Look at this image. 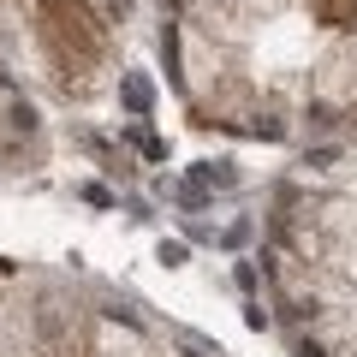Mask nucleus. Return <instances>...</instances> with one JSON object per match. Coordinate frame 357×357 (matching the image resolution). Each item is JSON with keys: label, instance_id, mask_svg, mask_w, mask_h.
Masks as SVG:
<instances>
[{"label": "nucleus", "instance_id": "f257e3e1", "mask_svg": "<svg viewBox=\"0 0 357 357\" xmlns=\"http://www.w3.org/2000/svg\"><path fill=\"white\" fill-rule=\"evenodd\" d=\"M42 42L66 66H89L102 54V24H96V13L84 0H42Z\"/></svg>", "mask_w": 357, "mask_h": 357}, {"label": "nucleus", "instance_id": "f03ea898", "mask_svg": "<svg viewBox=\"0 0 357 357\" xmlns=\"http://www.w3.org/2000/svg\"><path fill=\"white\" fill-rule=\"evenodd\" d=\"M42 357H89V333L77 328H66V316L60 310H48V316H42Z\"/></svg>", "mask_w": 357, "mask_h": 357}, {"label": "nucleus", "instance_id": "7ed1b4c3", "mask_svg": "<svg viewBox=\"0 0 357 357\" xmlns=\"http://www.w3.org/2000/svg\"><path fill=\"white\" fill-rule=\"evenodd\" d=\"M316 18H321V24H333V30H345L357 18V0H316Z\"/></svg>", "mask_w": 357, "mask_h": 357}, {"label": "nucleus", "instance_id": "20e7f679", "mask_svg": "<svg viewBox=\"0 0 357 357\" xmlns=\"http://www.w3.org/2000/svg\"><path fill=\"white\" fill-rule=\"evenodd\" d=\"M126 102L137 107V114H143V107H149V84H143V77H126Z\"/></svg>", "mask_w": 357, "mask_h": 357}]
</instances>
